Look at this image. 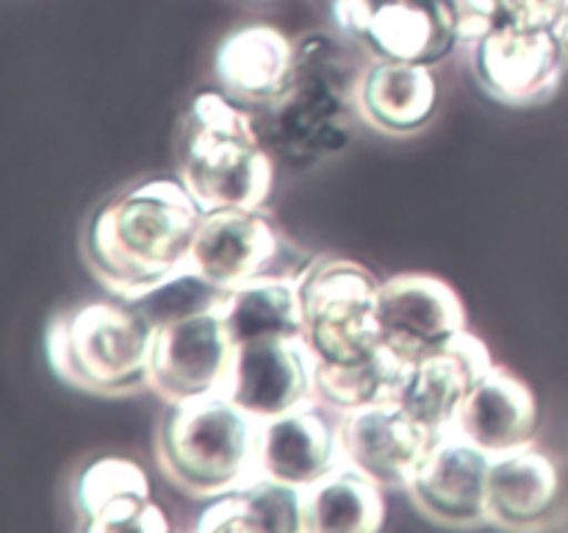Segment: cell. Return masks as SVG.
<instances>
[{"label":"cell","mask_w":568,"mask_h":533,"mask_svg":"<svg viewBox=\"0 0 568 533\" xmlns=\"http://www.w3.org/2000/svg\"><path fill=\"white\" fill-rule=\"evenodd\" d=\"M355 103L347 64L325 33L297 44L294 76L266 117V137L292 164H314L347 142V114Z\"/></svg>","instance_id":"obj_5"},{"label":"cell","mask_w":568,"mask_h":533,"mask_svg":"<svg viewBox=\"0 0 568 533\" xmlns=\"http://www.w3.org/2000/svg\"><path fill=\"white\" fill-rule=\"evenodd\" d=\"M444 3L453 17L458 42L471 44V48L503 22L499 0H444Z\"/></svg>","instance_id":"obj_27"},{"label":"cell","mask_w":568,"mask_h":533,"mask_svg":"<svg viewBox=\"0 0 568 533\" xmlns=\"http://www.w3.org/2000/svg\"><path fill=\"white\" fill-rule=\"evenodd\" d=\"M75 511L83 531L92 533H164V509L153 500L150 477L136 461L105 455L78 475Z\"/></svg>","instance_id":"obj_14"},{"label":"cell","mask_w":568,"mask_h":533,"mask_svg":"<svg viewBox=\"0 0 568 533\" xmlns=\"http://www.w3.org/2000/svg\"><path fill=\"white\" fill-rule=\"evenodd\" d=\"M503 22H516L541 31H564L568 20V0H499Z\"/></svg>","instance_id":"obj_28"},{"label":"cell","mask_w":568,"mask_h":533,"mask_svg":"<svg viewBox=\"0 0 568 533\" xmlns=\"http://www.w3.org/2000/svg\"><path fill=\"white\" fill-rule=\"evenodd\" d=\"M292 248L261 209H222L203 214L189 266L222 292L266 275H303L286 264Z\"/></svg>","instance_id":"obj_8"},{"label":"cell","mask_w":568,"mask_h":533,"mask_svg":"<svg viewBox=\"0 0 568 533\" xmlns=\"http://www.w3.org/2000/svg\"><path fill=\"white\" fill-rule=\"evenodd\" d=\"M566 64L560 33L508 20L475 44L477 81L505 105L547 103L564 81Z\"/></svg>","instance_id":"obj_9"},{"label":"cell","mask_w":568,"mask_h":533,"mask_svg":"<svg viewBox=\"0 0 568 533\" xmlns=\"http://www.w3.org/2000/svg\"><path fill=\"white\" fill-rule=\"evenodd\" d=\"M414 364L399 359L394 350L383 344L369 359L355 364H320L316 361L314 392L327 409L347 414L372 403H392L403 400L405 386Z\"/></svg>","instance_id":"obj_25"},{"label":"cell","mask_w":568,"mask_h":533,"mask_svg":"<svg viewBox=\"0 0 568 533\" xmlns=\"http://www.w3.org/2000/svg\"><path fill=\"white\" fill-rule=\"evenodd\" d=\"M560 497V472L547 453L530 447L494 455L488 466V520L503 527H532Z\"/></svg>","instance_id":"obj_21"},{"label":"cell","mask_w":568,"mask_h":533,"mask_svg":"<svg viewBox=\"0 0 568 533\" xmlns=\"http://www.w3.org/2000/svg\"><path fill=\"white\" fill-rule=\"evenodd\" d=\"M355 42L375 59L433 67L453 53L458 33L444 0H369Z\"/></svg>","instance_id":"obj_17"},{"label":"cell","mask_w":568,"mask_h":533,"mask_svg":"<svg viewBox=\"0 0 568 533\" xmlns=\"http://www.w3.org/2000/svg\"><path fill=\"white\" fill-rule=\"evenodd\" d=\"M355 109L377 131L416 133L436 117L438 81L427 64L377 59L355 83Z\"/></svg>","instance_id":"obj_20"},{"label":"cell","mask_w":568,"mask_h":533,"mask_svg":"<svg viewBox=\"0 0 568 533\" xmlns=\"http://www.w3.org/2000/svg\"><path fill=\"white\" fill-rule=\"evenodd\" d=\"M227 292L216 289L214 283H209L205 278H200L192 266H186L183 272H178L175 278H170L166 283H161L159 289H153L144 298L133 300L139 311L148 316L150 325H164V322L178 320V316L194 314V311L214 309L225 300Z\"/></svg>","instance_id":"obj_26"},{"label":"cell","mask_w":568,"mask_h":533,"mask_svg":"<svg viewBox=\"0 0 568 533\" xmlns=\"http://www.w3.org/2000/svg\"><path fill=\"white\" fill-rule=\"evenodd\" d=\"M194 531H281L305 533L303 489L292 483L255 475L253 481L209 500L200 511Z\"/></svg>","instance_id":"obj_22"},{"label":"cell","mask_w":568,"mask_h":533,"mask_svg":"<svg viewBox=\"0 0 568 533\" xmlns=\"http://www.w3.org/2000/svg\"><path fill=\"white\" fill-rule=\"evenodd\" d=\"M381 286L369 266L322 255L300 278L303 339L320 364H355L383 348Z\"/></svg>","instance_id":"obj_6"},{"label":"cell","mask_w":568,"mask_h":533,"mask_svg":"<svg viewBox=\"0 0 568 533\" xmlns=\"http://www.w3.org/2000/svg\"><path fill=\"white\" fill-rule=\"evenodd\" d=\"M178 181L203 214L264 209L275 187V161L244 103L216 89L194 94L178 133Z\"/></svg>","instance_id":"obj_2"},{"label":"cell","mask_w":568,"mask_h":533,"mask_svg":"<svg viewBox=\"0 0 568 533\" xmlns=\"http://www.w3.org/2000/svg\"><path fill=\"white\" fill-rule=\"evenodd\" d=\"M316 355L303 336H255L236 344L225 394L258 422L316 398Z\"/></svg>","instance_id":"obj_10"},{"label":"cell","mask_w":568,"mask_h":533,"mask_svg":"<svg viewBox=\"0 0 568 533\" xmlns=\"http://www.w3.org/2000/svg\"><path fill=\"white\" fill-rule=\"evenodd\" d=\"M381 483L342 461L308 489L305 533H375L386 522V497Z\"/></svg>","instance_id":"obj_23"},{"label":"cell","mask_w":568,"mask_h":533,"mask_svg":"<svg viewBox=\"0 0 568 533\" xmlns=\"http://www.w3.org/2000/svg\"><path fill=\"white\" fill-rule=\"evenodd\" d=\"M222 303L153 328L148 389L166 405L225 392L236 339L222 314Z\"/></svg>","instance_id":"obj_7"},{"label":"cell","mask_w":568,"mask_h":533,"mask_svg":"<svg viewBox=\"0 0 568 533\" xmlns=\"http://www.w3.org/2000/svg\"><path fill=\"white\" fill-rule=\"evenodd\" d=\"M560 39H564V50H566V59H568V20H566L564 31H560Z\"/></svg>","instance_id":"obj_29"},{"label":"cell","mask_w":568,"mask_h":533,"mask_svg":"<svg viewBox=\"0 0 568 533\" xmlns=\"http://www.w3.org/2000/svg\"><path fill=\"white\" fill-rule=\"evenodd\" d=\"M153 325L128 300H98L50 320L48 364L67 386L100 398H122L148 386Z\"/></svg>","instance_id":"obj_3"},{"label":"cell","mask_w":568,"mask_h":533,"mask_svg":"<svg viewBox=\"0 0 568 533\" xmlns=\"http://www.w3.org/2000/svg\"><path fill=\"white\" fill-rule=\"evenodd\" d=\"M491 364V350L466 328L453 342L416 361L403 403L438 436L453 428L460 403Z\"/></svg>","instance_id":"obj_19"},{"label":"cell","mask_w":568,"mask_h":533,"mask_svg":"<svg viewBox=\"0 0 568 533\" xmlns=\"http://www.w3.org/2000/svg\"><path fill=\"white\" fill-rule=\"evenodd\" d=\"M538 420L541 411L530 383L508 366L491 364L460 403L453 431L494 459L530 447L538 433Z\"/></svg>","instance_id":"obj_15"},{"label":"cell","mask_w":568,"mask_h":533,"mask_svg":"<svg viewBox=\"0 0 568 533\" xmlns=\"http://www.w3.org/2000/svg\"><path fill=\"white\" fill-rule=\"evenodd\" d=\"M436 433L403 403H372L342 414V459L381 486H405Z\"/></svg>","instance_id":"obj_13"},{"label":"cell","mask_w":568,"mask_h":533,"mask_svg":"<svg viewBox=\"0 0 568 533\" xmlns=\"http://www.w3.org/2000/svg\"><path fill=\"white\" fill-rule=\"evenodd\" d=\"M203 209L181 181L155 178L105 200L92 214L83 253L94 281L133 303L189 266Z\"/></svg>","instance_id":"obj_1"},{"label":"cell","mask_w":568,"mask_h":533,"mask_svg":"<svg viewBox=\"0 0 568 533\" xmlns=\"http://www.w3.org/2000/svg\"><path fill=\"white\" fill-rule=\"evenodd\" d=\"M488 466L491 455L449 428L433 439L405 489L430 520L455 527L477 525L488 520Z\"/></svg>","instance_id":"obj_12"},{"label":"cell","mask_w":568,"mask_h":533,"mask_svg":"<svg viewBox=\"0 0 568 533\" xmlns=\"http://www.w3.org/2000/svg\"><path fill=\"white\" fill-rule=\"evenodd\" d=\"M261 422L225 392L170 405L155 455L172 486L214 500L258 475Z\"/></svg>","instance_id":"obj_4"},{"label":"cell","mask_w":568,"mask_h":533,"mask_svg":"<svg viewBox=\"0 0 568 533\" xmlns=\"http://www.w3.org/2000/svg\"><path fill=\"white\" fill-rule=\"evenodd\" d=\"M383 344L416 364L466 331V305L453 283L427 272H403L381 286Z\"/></svg>","instance_id":"obj_11"},{"label":"cell","mask_w":568,"mask_h":533,"mask_svg":"<svg viewBox=\"0 0 568 533\" xmlns=\"http://www.w3.org/2000/svg\"><path fill=\"white\" fill-rule=\"evenodd\" d=\"M297 44L275 26L247 22L222 37L214 53L220 87L239 103L272 105L294 76Z\"/></svg>","instance_id":"obj_18"},{"label":"cell","mask_w":568,"mask_h":533,"mask_svg":"<svg viewBox=\"0 0 568 533\" xmlns=\"http://www.w3.org/2000/svg\"><path fill=\"white\" fill-rule=\"evenodd\" d=\"M300 278H255V281L242 283L225 294L222 314H225L236 344L255 336H303Z\"/></svg>","instance_id":"obj_24"},{"label":"cell","mask_w":568,"mask_h":533,"mask_svg":"<svg viewBox=\"0 0 568 533\" xmlns=\"http://www.w3.org/2000/svg\"><path fill=\"white\" fill-rule=\"evenodd\" d=\"M342 461L338 422H333L314 400L261 422L258 475L308 489Z\"/></svg>","instance_id":"obj_16"}]
</instances>
